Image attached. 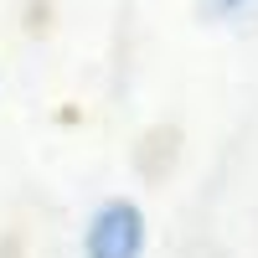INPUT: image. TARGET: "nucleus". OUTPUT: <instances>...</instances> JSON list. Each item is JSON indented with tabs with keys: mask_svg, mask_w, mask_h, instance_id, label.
Returning <instances> with one entry per match:
<instances>
[{
	"mask_svg": "<svg viewBox=\"0 0 258 258\" xmlns=\"http://www.w3.org/2000/svg\"><path fill=\"white\" fill-rule=\"evenodd\" d=\"M145 248V217L129 202H109L88 222V258H140Z\"/></svg>",
	"mask_w": 258,
	"mask_h": 258,
	"instance_id": "obj_1",
	"label": "nucleus"
},
{
	"mask_svg": "<svg viewBox=\"0 0 258 258\" xmlns=\"http://www.w3.org/2000/svg\"><path fill=\"white\" fill-rule=\"evenodd\" d=\"M222 6H243V0H222Z\"/></svg>",
	"mask_w": 258,
	"mask_h": 258,
	"instance_id": "obj_2",
	"label": "nucleus"
}]
</instances>
